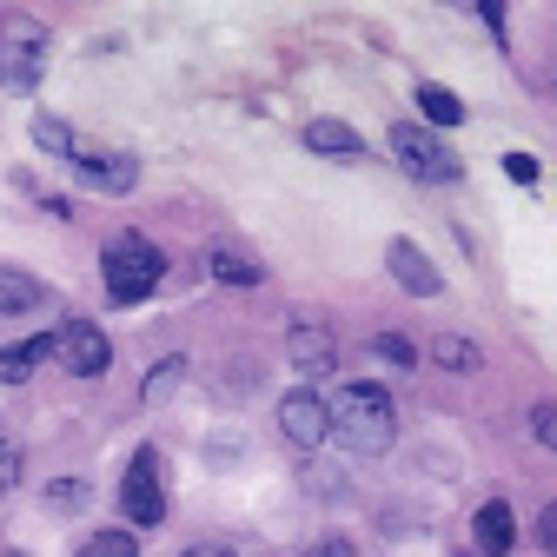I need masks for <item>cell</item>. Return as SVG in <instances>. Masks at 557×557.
<instances>
[{"mask_svg": "<svg viewBox=\"0 0 557 557\" xmlns=\"http://www.w3.org/2000/svg\"><path fill=\"white\" fill-rule=\"evenodd\" d=\"M325 418H332L338 445L352 451V458H385V451L398 445V411H392L385 385H372V379L338 385V392L325 398Z\"/></svg>", "mask_w": 557, "mask_h": 557, "instance_id": "obj_1", "label": "cell"}, {"mask_svg": "<svg viewBox=\"0 0 557 557\" xmlns=\"http://www.w3.org/2000/svg\"><path fill=\"white\" fill-rule=\"evenodd\" d=\"M100 272H107L113 306H139L147 293H160V278H166V252H160L147 233H113V239H107V252H100Z\"/></svg>", "mask_w": 557, "mask_h": 557, "instance_id": "obj_2", "label": "cell"}, {"mask_svg": "<svg viewBox=\"0 0 557 557\" xmlns=\"http://www.w3.org/2000/svg\"><path fill=\"white\" fill-rule=\"evenodd\" d=\"M392 153H398V166H405L411 180H425V186H451V180H465L458 153L445 147L432 126H418V120H398V126H392Z\"/></svg>", "mask_w": 557, "mask_h": 557, "instance_id": "obj_3", "label": "cell"}, {"mask_svg": "<svg viewBox=\"0 0 557 557\" xmlns=\"http://www.w3.org/2000/svg\"><path fill=\"white\" fill-rule=\"evenodd\" d=\"M120 511H126V524H147V531L166 518V465H160L153 445L133 451V465L120 478Z\"/></svg>", "mask_w": 557, "mask_h": 557, "instance_id": "obj_4", "label": "cell"}, {"mask_svg": "<svg viewBox=\"0 0 557 557\" xmlns=\"http://www.w3.org/2000/svg\"><path fill=\"white\" fill-rule=\"evenodd\" d=\"M47 74V34L34 21H14L8 34H0V87L8 94H34Z\"/></svg>", "mask_w": 557, "mask_h": 557, "instance_id": "obj_5", "label": "cell"}, {"mask_svg": "<svg viewBox=\"0 0 557 557\" xmlns=\"http://www.w3.org/2000/svg\"><path fill=\"white\" fill-rule=\"evenodd\" d=\"M53 359L74 372V379H100V372L113 366V338H107L94 319H66V325L53 332Z\"/></svg>", "mask_w": 557, "mask_h": 557, "instance_id": "obj_6", "label": "cell"}, {"mask_svg": "<svg viewBox=\"0 0 557 557\" xmlns=\"http://www.w3.org/2000/svg\"><path fill=\"white\" fill-rule=\"evenodd\" d=\"M286 359H293L306 379L332 372V366H338V332H332V319H319V312H299V319L286 325Z\"/></svg>", "mask_w": 557, "mask_h": 557, "instance_id": "obj_7", "label": "cell"}, {"mask_svg": "<svg viewBox=\"0 0 557 557\" xmlns=\"http://www.w3.org/2000/svg\"><path fill=\"white\" fill-rule=\"evenodd\" d=\"M278 438L293 451H319L332 438V418H325V398L319 392H286L278 398Z\"/></svg>", "mask_w": 557, "mask_h": 557, "instance_id": "obj_8", "label": "cell"}, {"mask_svg": "<svg viewBox=\"0 0 557 557\" xmlns=\"http://www.w3.org/2000/svg\"><path fill=\"white\" fill-rule=\"evenodd\" d=\"M385 272L398 278L411 299H438V293H445V272H438L425 252H418L411 239H392V246H385Z\"/></svg>", "mask_w": 557, "mask_h": 557, "instance_id": "obj_9", "label": "cell"}, {"mask_svg": "<svg viewBox=\"0 0 557 557\" xmlns=\"http://www.w3.org/2000/svg\"><path fill=\"white\" fill-rule=\"evenodd\" d=\"M74 166H81V180L94 186V193H133V180H139V160L133 153H100V147H81L74 153Z\"/></svg>", "mask_w": 557, "mask_h": 557, "instance_id": "obj_10", "label": "cell"}, {"mask_svg": "<svg viewBox=\"0 0 557 557\" xmlns=\"http://www.w3.org/2000/svg\"><path fill=\"white\" fill-rule=\"evenodd\" d=\"M471 537H478V557H505V550L518 544V518H511V505H505V498L478 505V518H471Z\"/></svg>", "mask_w": 557, "mask_h": 557, "instance_id": "obj_11", "label": "cell"}, {"mask_svg": "<svg viewBox=\"0 0 557 557\" xmlns=\"http://www.w3.org/2000/svg\"><path fill=\"white\" fill-rule=\"evenodd\" d=\"M206 272H213L220 286H233V293L265 286V265H259L252 252H239V246H213V252H206Z\"/></svg>", "mask_w": 557, "mask_h": 557, "instance_id": "obj_12", "label": "cell"}, {"mask_svg": "<svg viewBox=\"0 0 557 557\" xmlns=\"http://www.w3.org/2000/svg\"><path fill=\"white\" fill-rule=\"evenodd\" d=\"M306 147L325 153V160H359V153H366V139L345 126V120H306Z\"/></svg>", "mask_w": 557, "mask_h": 557, "instance_id": "obj_13", "label": "cell"}, {"mask_svg": "<svg viewBox=\"0 0 557 557\" xmlns=\"http://www.w3.org/2000/svg\"><path fill=\"white\" fill-rule=\"evenodd\" d=\"M47 359H53V332L47 338H27V345H8V352H0V385H27Z\"/></svg>", "mask_w": 557, "mask_h": 557, "instance_id": "obj_14", "label": "cell"}, {"mask_svg": "<svg viewBox=\"0 0 557 557\" xmlns=\"http://www.w3.org/2000/svg\"><path fill=\"white\" fill-rule=\"evenodd\" d=\"M40 278L34 272H21V265H0V319H21V312H34L40 306Z\"/></svg>", "mask_w": 557, "mask_h": 557, "instance_id": "obj_15", "label": "cell"}, {"mask_svg": "<svg viewBox=\"0 0 557 557\" xmlns=\"http://www.w3.org/2000/svg\"><path fill=\"white\" fill-rule=\"evenodd\" d=\"M418 113H425V126L438 133V126H465V100L458 94H445V87H418Z\"/></svg>", "mask_w": 557, "mask_h": 557, "instance_id": "obj_16", "label": "cell"}, {"mask_svg": "<svg viewBox=\"0 0 557 557\" xmlns=\"http://www.w3.org/2000/svg\"><path fill=\"white\" fill-rule=\"evenodd\" d=\"M432 359H438L445 372H478V366H484V352H478L471 338H458V332H438V338H432Z\"/></svg>", "mask_w": 557, "mask_h": 557, "instance_id": "obj_17", "label": "cell"}, {"mask_svg": "<svg viewBox=\"0 0 557 557\" xmlns=\"http://www.w3.org/2000/svg\"><path fill=\"white\" fill-rule=\"evenodd\" d=\"M180 379H186V359H160L147 379H139V398H147V405H166V398L180 392Z\"/></svg>", "mask_w": 557, "mask_h": 557, "instance_id": "obj_18", "label": "cell"}, {"mask_svg": "<svg viewBox=\"0 0 557 557\" xmlns=\"http://www.w3.org/2000/svg\"><path fill=\"white\" fill-rule=\"evenodd\" d=\"M34 147H47V153H66V160H74V153H81V139H74V126H66L60 113H40V120H34Z\"/></svg>", "mask_w": 557, "mask_h": 557, "instance_id": "obj_19", "label": "cell"}, {"mask_svg": "<svg viewBox=\"0 0 557 557\" xmlns=\"http://www.w3.org/2000/svg\"><path fill=\"white\" fill-rule=\"evenodd\" d=\"M81 557H139V544H133V531H94L81 544Z\"/></svg>", "mask_w": 557, "mask_h": 557, "instance_id": "obj_20", "label": "cell"}, {"mask_svg": "<svg viewBox=\"0 0 557 557\" xmlns=\"http://www.w3.org/2000/svg\"><path fill=\"white\" fill-rule=\"evenodd\" d=\"M372 352H379L385 366H398V372H405V366L418 359V352H411V338H405V332H379V338H372Z\"/></svg>", "mask_w": 557, "mask_h": 557, "instance_id": "obj_21", "label": "cell"}, {"mask_svg": "<svg viewBox=\"0 0 557 557\" xmlns=\"http://www.w3.org/2000/svg\"><path fill=\"white\" fill-rule=\"evenodd\" d=\"M87 498H94V492H87L81 478H60V484H47V505H53V511H81Z\"/></svg>", "mask_w": 557, "mask_h": 557, "instance_id": "obj_22", "label": "cell"}, {"mask_svg": "<svg viewBox=\"0 0 557 557\" xmlns=\"http://www.w3.org/2000/svg\"><path fill=\"white\" fill-rule=\"evenodd\" d=\"M531 432H537V445L544 451H557V405L544 398V405H531Z\"/></svg>", "mask_w": 557, "mask_h": 557, "instance_id": "obj_23", "label": "cell"}, {"mask_svg": "<svg viewBox=\"0 0 557 557\" xmlns=\"http://www.w3.org/2000/svg\"><path fill=\"white\" fill-rule=\"evenodd\" d=\"M14 484H21V445H14V438H0V498H8Z\"/></svg>", "mask_w": 557, "mask_h": 557, "instance_id": "obj_24", "label": "cell"}, {"mask_svg": "<svg viewBox=\"0 0 557 557\" xmlns=\"http://www.w3.org/2000/svg\"><path fill=\"white\" fill-rule=\"evenodd\" d=\"M299 557H359V544H352V537H319V544H306Z\"/></svg>", "mask_w": 557, "mask_h": 557, "instance_id": "obj_25", "label": "cell"}, {"mask_svg": "<svg viewBox=\"0 0 557 557\" xmlns=\"http://www.w3.org/2000/svg\"><path fill=\"white\" fill-rule=\"evenodd\" d=\"M505 173H511L518 186H537V160H531V153H505Z\"/></svg>", "mask_w": 557, "mask_h": 557, "instance_id": "obj_26", "label": "cell"}, {"mask_svg": "<svg viewBox=\"0 0 557 557\" xmlns=\"http://www.w3.org/2000/svg\"><path fill=\"white\" fill-rule=\"evenodd\" d=\"M537 544L557 557V498H550V505H544V518H537Z\"/></svg>", "mask_w": 557, "mask_h": 557, "instance_id": "obj_27", "label": "cell"}, {"mask_svg": "<svg viewBox=\"0 0 557 557\" xmlns=\"http://www.w3.org/2000/svg\"><path fill=\"white\" fill-rule=\"evenodd\" d=\"M180 557H233V550H226V544H186Z\"/></svg>", "mask_w": 557, "mask_h": 557, "instance_id": "obj_28", "label": "cell"}]
</instances>
